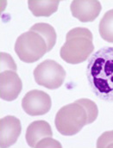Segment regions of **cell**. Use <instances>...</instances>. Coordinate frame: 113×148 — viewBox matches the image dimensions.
<instances>
[{
  "label": "cell",
  "instance_id": "obj_8",
  "mask_svg": "<svg viewBox=\"0 0 113 148\" xmlns=\"http://www.w3.org/2000/svg\"><path fill=\"white\" fill-rule=\"evenodd\" d=\"M22 131L20 120L13 115H7L0 120V147H10L18 140Z\"/></svg>",
  "mask_w": 113,
  "mask_h": 148
},
{
  "label": "cell",
  "instance_id": "obj_9",
  "mask_svg": "<svg viewBox=\"0 0 113 148\" xmlns=\"http://www.w3.org/2000/svg\"><path fill=\"white\" fill-rule=\"evenodd\" d=\"M70 10L74 17L82 23L93 22L100 14L101 3L97 0H75L71 3Z\"/></svg>",
  "mask_w": 113,
  "mask_h": 148
},
{
  "label": "cell",
  "instance_id": "obj_1",
  "mask_svg": "<svg viewBox=\"0 0 113 148\" xmlns=\"http://www.w3.org/2000/svg\"><path fill=\"white\" fill-rule=\"evenodd\" d=\"M86 78L97 97L113 102V47H103L91 55Z\"/></svg>",
  "mask_w": 113,
  "mask_h": 148
},
{
  "label": "cell",
  "instance_id": "obj_3",
  "mask_svg": "<svg viewBox=\"0 0 113 148\" xmlns=\"http://www.w3.org/2000/svg\"><path fill=\"white\" fill-rule=\"evenodd\" d=\"M54 124L60 134L65 136H73L78 134L84 126L89 124L87 112L75 101L62 107L57 112Z\"/></svg>",
  "mask_w": 113,
  "mask_h": 148
},
{
  "label": "cell",
  "instance_id": "obj_16",
  "mask_svg": "<svg viewBox=\"0 0 113 148\" xmlns=\"http://www.w3.org/2000/svg\"><path fill=\"white\" fill-rule=\"evenodd\" d=\"M98 148H112L113 147V130L105 132L99 136L97 140Z\"/></svg>",
  "mask_w": 113,
  "mask_h": 148
},
{
  "label": "cell",
  "instance_id": "obj_2",
  "mask_svg": "<svg viewBox=\"0 0 113 148\" xmlns=\"http://www.w3.org/2000/svg\"><path fill=\"white\" fill-rule=\"evenodd\" d=\"M92 40V34L88 29L79 27L71 29L61 48V58L68 64L83 63L94 50Z\"/></svg>",
  "mask_w": 113,
  "mask_h": 148
},
{
  "label": "cell",
  "instance_id": "obj_14",
  "mask_svg": "<svg viewBox=\"0 0 113 148\" xmlns=\"http://www.w3.org/2000/svg\"><path fill=\"white\" fill-rule=\"evenodd\" d=\"M76 102L80 103L87 112L89 124L92 123L97 119L98 114H99V110H98V106L96 105V103L87 98H80L77 100Z\"/></svg>",
  "mask_w": 113,
  "mask_h": 148
},
{
  "label": "cell",
  "instance_id": "obj_11",
  "mask_svg": "<svg viewBox=\"0 0 113 148\" xmlns=\"http://www.w3.org/2000/svg\"><path fill=\"white\" fill-rule=\"evenodd\" d=\"M60 4L58 0H44V1H28V5L30 10L35 16H50L54 12L57 11Z\"/></svg>",
  "mask_w": 113,
  "mask_h": 148
},
{
  "label": "cell",
  "instance_id": "obj_17",
  "mask_svg": "<svg viewBox=\"0 0 113 148\" xmlns=\"http://www.w3.org/2000/svg\"><path fill=\"white\" fill-rule=\"evenodd\" d=\"M37 147H61V145L59 141L52 139V137H48L41 140L37 145Z\"/></svg>",
  "mask_w": 113,
  "mask_h": 148
},
{
  "label": "cell",
  "instance_id": "obj_5",
  "mask_svg": "<svg viewBox=\"0 0 113 148\" xmlns=\"http://www.w3.org/2000/svg\"><path fill=\"white\" fill-rule=\"evenodd\" d=\"M37 84L49 90L60 88L65 80L66 71L56 61L47 60L39 64L34 70Z\"/></svg>",
  "mask_w": 113,
  "mask_h": 148
},
{
  "label": "cell",
  "instance_id": "obj_7",
  "mask_svg": "<svg viewBox=\"0 0 113 148\" xmlns=\"http://www.w3.org/2000/svg\"><path fill=\"white\" fill-rule=\"evenodd\" d=\"M23 83L15 71H3L0 74V97L8 102L17 99L22 91Z\"/></svg>",
  "mask_w": 113,
  "mask_h": 148
},
{
  "label": "cell",
  "instance_id": "obj_12",
  "mask_svg": "<svg viewBox=\"0 0 113 148\" xmlns=\"http://www.w3.org/2000/svg\"><path fill=\"white\" fill-rule=\"evenodd\" d=\"M30 30L39 34L45 40V41L47 43V47H48V52H49L53 49V47H54V45L56 43V39H57L55 30L53 28V26H51L48 23H39L34 24L30 28Z\"/></svg>",
  "mask_w": 113,
  "mask_h": 148
},
{
  "label": "cell",
  "instance_id": "obj_15",
  "mask_svg": "<svg viewBox=\"0 0 113 148\" xmlns=\"http://www.w3.org/2000/svg\"><path fill=\"white\" fill-rule=\"evenodd\" d=\"M0 60H1V73L3 71H7V70L17 72V65L15 64L10 55L5 53H1Z\"/></svg>",
  "mask_w": 113,
  "mask_h": 148
},
{
  "label": "cell",
  "instance_id": "obj_10",
  "mask_svg": "<svg viewBox=\"0 0 113 148\" xmlns=\"http://www.w3.org/2000/svg\"><path fill=\"white\" fill-rule=\"evenodd\" d=\"M53 136L50 125L46 121H35L30 123L26 131V141L30 147H37L38 143L48 137Z\"/></svg>",
  "mask_w": 113,
  "mask_h": 148
},
{
  "label": "cell",
  "instance_id": "obj_4",
  "mask_svg": "<svg viewBox=\"0 0 113 148\" xmlns=\"http://www.w3.org/2000/svg\"><path fill=\"white\" fill-rule=\"evenodd\" d=\"M15 52L23 62L34 63L48 53V47L45 40L39 34L30 30L17 39Z\"/></svg>",
  "mask_w": 113,
  "mask_h": 148
},
{
  "label": "cell",
  "instance_id": "obj_6",
  "mask_svg": "<svg viewBox=\"0 0 113 148\" xmlns=\"http://www.w3.org/2000/svg\"><path fill=\"white\" fill-rule=\"evenodd\" d=\"M51 106V97L42 90H30L22 100V108L25 113L32 116L47 114L50 110Z\"/></svg>",
  "mask_w": 113,
  "mask_h": 148
},
{
  "label": "cell",
  "instance_id": "obj_13",
  "mask_svg": "<svg viewBox=\"0 0 113 148\" xmlns=\"http://www.w3.org/2000/svg\"><path fill=\"white\" fill-rule=\"evenodd\" d=\"M99 31L103 40L113 43V10H110L104 15L99 26Z\"/></svg>",
  "mask_w": 113,
  "mask_h": 148
}]
</instances>
